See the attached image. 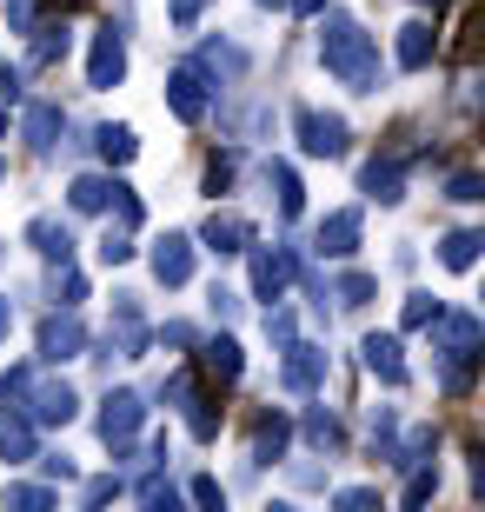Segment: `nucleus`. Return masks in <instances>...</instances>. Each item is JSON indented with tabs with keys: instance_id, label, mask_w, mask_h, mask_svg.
<instances>
[{
	"instance_id": "0eeeda50",
	"label": "nucleus",
	"mask_w": 485,
	"mask_h": 512,
	"mask_svg": "<svg viewBox=\"0 0 485 512\" xmlns=\"http://www.w3.org/2000/svg\"><path fill=\"white\" fill-rule=\"evenodd\" d=\"M167 107L187 120V127H200V120H206L213 94H206V74H200V67H173V74H167Z\"/></svg>"
},
{
	"instance_id": "9d476101",
	"label": "nucleus",
	"mask_w": 485,
	"mask_h": 512,
	"mask_svg": "<svg viewBox=\"0 0 485 512\" xmlns=\"http://www.w3.org/2000/svg\"><path fill=\"white\" fill-rule=\"evenodd\" d=\"M359 227H366V213H359V207L326 213V220H319V253H326V260H353V253H359Z\"/></svg>"
},
{
	"instance_id": "6ab92c4d",
	"label": "nucleus",
	"mask_w": 485,
	"mask_h": 512,
	"mask_svg": "<svg viewBox=\"0 0 485 512\" xmlns=\"http://www.w3.org/2000/svg\"><path fill=\"white\" fill-rule=\"evenodd\" d=\"M359 187H366V200H379V207H392V200H406L399 160H366V173H359Z\"/></svg>"
},
{
	"instance_id": "2eb2a0df",
	"label": "nucleus",
	"mask_w": 485,
	"mask_h": 512,
	"mask_svg": "<svg viewBox=\"0 0 485 512\" xmlns=\"http://www.w3.org/2000/svg\"><path fill=\"white\" fill-rule=\"evenodd\" d=\"M27 240H34L40 260H54V266L74 260V233H67V220H54V213H40L34 227H27Z\"/></svg>"
},
{
	"instance_id": "4be33fe9",
	"label": "nucleus",
	"mask_w": 485,
	"mask_h": 512,
	"mask_svg": "<svg viewBox=\"0 0 485 512\" xmlns=\"http://www.w3.org/2000/svg\"><path fill=\"white\" fill-rule=\"evenodd\" d=\"M200 360L213 366V373H220L226 386H233V380L246 373V360H240V340H226V333H220V340H206V353H200Z\"/></svg>"
},
{
	"instance_id": "aec40b11",
	"label": "nucleus",
	"mask_w": 485,
	"mask_h": 512,
	"mask_svg": "<svg viewBox=\"0 0 485 512\" xmlns=\"http://www.w3.org/2000/svg\"><path fill=\"white\" fill-rule=\"evenodd\" d=\"M0 459H7V466H27V459H34V419L27 413H7V426H0Z\"/></svg>"
},
{
	"instance_id": "ea45409f",
	"label": "nucleus",
	"mask_w": 485,
	"mask_h": 512,
	"mask_svg": "<svg viewBox=\"0 0 485 512\" xmlns=\"http://www.w3.org/2000/svg\"><path fill=\"white\" fill-rule=\"evenodd\" d=\"M373 486H346V493H339V512H366V506H373Z\"/></svg>"
},
{
	"instance_id": "f257e3e1",
	"label": "nucleus",
	"mask_w": 485,
	"mask_h": 512,
	"mask_svg": "<svg viewBox=\"0 0 485 512\" xmlns=\"http://www.w3.org/2000/svg\"><path fill=\"white\" fill-rule=\"evenodd\" d=\"M319 60H326V74H333L339 87L379 94V47H373V34H366L353 14L333 7V14L319 20Z\"/></svg>"
},
{
	"instance_id": "de8ad7c7",
	"label": "nucleus",
	"mask_w": 485,
	"mask_h": 512,
	"mask_svg": "<svg viewBox=\"0 0 485 512\" xmlns=\"http://www.w3.org/2000/svg\"><path fill=\"white\" fill-rule=\"evenodd\" d=\"M293 14H326V0H286Z\"/></svg>"
},
{
	"instance_id": "58836bf2",
	"label": "nucleus",
	"mask_w": 485,
	"mask_h": 512,
	"mask_svg": "<svg viewBox=\"0 0 485 512\" xmlns=\"http://www.w3.org/2000/svg\"><path fill=\"white\" fill-rule=\"evenodd\" d=\"M233 187V153H226V160H213V167H206V193H226Z\"/></svg>"
},
{
	"instance_id": "f03ea898",
	"label": "nucleus",
	"mask_w": 485,
	"mask_h": 512,
	"mask_svg": "<svg viewBox=\"0 0 485 512\" xmlns=\"http://www.w3.org/2000/svg\"><path fill=\"white\" fill-rule=\"evenodd\" d=\"M439 353H446V393L466 399L472 393V360H479V320L472 313H446L439 306Z\"/></svg>"
},
{
	"instance_id": "37998d69",
	"label": "nucleus",
	"mask_w": 485,
	"mask_h": 512,
	"mask_svg": "<svg viewBox=\"0 0 485 512\" xmlns=\"http://www.w3.org/2000/svg\"><path fill=\"white\" fill-rule=\"evenodd\" d=\"M193 499H200V506H226V493H220V479H193Z\"/></svg>"
},
{
	"instance_id": "9b49d317",
	"label": "nucleus",
	"mask_w": 485,
	"mask_h": 512,
	"mask_svg": "<svg viewBox=\"0 0 485 512\" xmlns=\"http://www.w3.org/2000/svg\"><path fill=\"white\" fill-rule=\"evenodd\" d=\"M153 280L160 286H187L193 280V240L187 233H160V240H153Z\"/></svg>"
},
{
	"instance_id": "412c9836",
	"label": "nucleus",
	"mask_w": 485,
	"mask_h": 512,
	"mask_svg": "<svg viewBox=\"0 0 485 512\" xmlns=\"http://www.w3.org/2000/svg\"><path fill=\"white\" fill-rule=\"evenodd\" d=\"M286 439H293L286 413H266V419H260V433H253V466H273V459L286 453Z\"/></svg>"
},
{
	"instance_id": "c9c22d12",
	"label": "nucleus",
	"mask_w": 485,
	"mask_h": 512,
	"mask_svg": "<svg viewBox=\"0 0 485 512\" xmlns=\"http://www.w3.org/2000/svg\"><path fill=\"white\" fill-rule=\"evenodd\" d=\"M446 200H459V207H472V200H485V187H479V173H459L446 187Z\"/></svg>"
},
{
	"instance_id": "6e6552de",
	"label": "nucleus",
	"mask_w": 485,
	"mask_h": 512,
	"mask_svg": "<svg viewBox=\"0 0 485 512\" xmlns=\"http://www.w3.org/2000/svg\"><path fill=\"white\" fill-rule=\"evenodd\" d=\"M280 386H286V393H319V386H326V353H319V346H306V340H286Z\"/></svg>"
},
{
	"instance_id": "bb28decb",
	"label": "nucleus",
	"mask_w": 485,
	"mask_h": 512,
	"mask_svg": "<svg viewBox=\"0 0 485 512\" xmlns=\"http://www.w3.org/2000/svg\"><path fill=\"white\" fill-rule=\"evenodd\" d=\"M432 320H439V300H432V293H412L406 313H399V326H406V333H426Z\"/></svg>"
},
{
	"instance_id": "c85d7f7f",
	"label": "nucleus",
	"mask_w": 485,
	"mask_h": 512,
	"mask_svg": "<svg viewBox=\"0 0 485 512\" xmlns=\"http://www.w3.org/2000/svg\"><path fill=\"white\" fill-rule=\"evenodd\" d=\"M107 207H113V220H120V227H140V220H147V207H140V193H133L127 180H120V193H113Z\"/></svg>"
},
{
	"instance_id": "a211bd4d",
	"label": "nucleus",
	"mask_w": 485,
	"mask_h": 512,
	"mask_svg": "<svg viewBox=\"0 0 485 512\" xmlns=\"http://www.w3.org/2000/svg\"><path fill=\"white\" fill-rule=\"evenodd\" d=\"M113 193H120V180H113V173H74L67 200H74V213H107Z\"/></svg>"
},
{
	"instance_id": "8fccbe9b",
	"label": "nucleus",
	"mask_w": 485,
	"mask_h": 512,
	"mask_svg": "<svg viewBox=\"0 0 485 512\" xmlns=\"http://www.w3.org/2000/svg\"><path fill=\"white\" fill-rule=\"evenodd\" d=\"M419 7H446V0H419Z\"/></svg>"
},
{
	"instance_id": "4468645a",
	"label": "nucleus",
	"mask_w": 485,
	"mask_h": 512,
	"mask_svg": "<svg viewBox=\"0 0 485 512\" xmlns=\"http://www.w3.org/2000/svg\"><path fill=\"white\" fill-rule=\"evenodd\" d=\"M359 353H366V373H373V380L406 386V360H399V340H392V333H366Z\"/></svg>"
},
{
	"instance_id": "a19ab883",
	"label": "nucleus",
	"mask_w": 485,
	"mask_h": 512,
	"mask_svg": "<svg viewBox=\"0 0 485 512\" xmlns=\"http://www.w3.org/2000/svg\"><path fill=\"white\" fill-rule=\"evenodd\" d=\"M40 473L47 479H74V459L67 453H40Z\"/></svg>"
},
{
	"instance_id": "f3484780",
	"label": "nucleus",
	"mask_w": 485,
	"mask_h": 512,
	"mask_svg": "<svg viewBox=\"0 0 485 512\" xmlns=\"http://www.w3.org/2000/svg\"><path fill=\"white\" fill-rule=\"evenodd\" d=\"M432 54H439V34H432L426 20H406V27H399V67L419 74V67H432Z\"/></svg>"
},
{
	"instance_id": "f8f14e48",
	"label": "nucleus",
	"mask_w": 485,
	"mask_h": 512,
	"mask_svg": "<svg viewBox=\"0 0 485 512\" xmlns=\"http://www.w3.org/2000/svg\"><path fill=\"white\" fill-rule=\"evenodd\" d=\"M80 346H87V326L74 320V306H67V313H54V320L40 326V360H47V366H60V360H74Z\"/></svg>"
},
{
	"instance_id": "f704fd0d",
	"label": "nucleus",
	"mask_w": 485,
	"mask_h": 512,
	"mask_svg": "<svg viewBox=\"0 0 485 512\" xmlns=\"http://www.w3.org/2000/svg\"><path fill=\"white\" fill-rule=\"evenodd\" d=\"M200 14H206V0H173V7H167V20L180 27V34H187V27H200Z\"/></svg>"
},
{
	"instance_id": "864d4df0",
	"label": "nucleus",
	"mask_w": 485,
	"mask_h": 512,
	"mask_svg": "<svg viewBox=\"0 0 485 512\" xmlns=\"http://www.w3.org/2000/svg\"><path fill=\"white\" fill-rule=\"evenodd\" d=\"M0 133H7V114H0Z\"/></svg>"
},
{
	"instance_id": "4c0bfd02",
	"label": "nucleus",
	"mask_w": 485,
	"mask_h": 512,
	"mask_svg": "<svg viewBox=\"0 0 485 512\" xmlns=\"http://www.w3.org/2000/svg\"><path fill=\"white\" fill-rule=\"evenodd\" d=\"M140 499H147V506H180V493H173V486H167V479H147V486H140Z\"/></svg>"
},
{
	"instance_id": "393cba45",
	"label": "nucleus",
	"mask_w": 485,
	"mask_h": 512,
	"mask_svg": "<svg viewBox=\"0 0 485 512\" xmlns=\"http://www.w3.org/2000/svg\"><path fill=\"white\" fill-rule=\"evenodd\" d=\"M94 140H100V153H107V167H127L133 153H140V140H133V127H100Z\"/></svg>"
},
{
	"instance_id": "20e7f679",
	"label": "nucleus",
	"mask_w": 485,
	"mask_h": 512,
	"mask_svg": "<svg viewBox=\"0 0 485 512\" xmlns=\"http://www.w3.org/2000/svg\"><path fill=\"white\" fill-rule=\"evenodd\" d=\"M293 127H299V147L313 153V160H339V153H346V120H339V114H313V107H299Z\"/></svg>"
},
{
	"instance_id": "2f4dec72",
	"label": "nucleus",
	"mask_w": 485,
	"mask_h": 512,
	"mask_svg": "<svg viewBox=\"0 0 485 512\" xmlns=\"http://www.w3.org/2000/svg\"><path fill=\"white\" fill-rule=\"evenodd\" d=\"M7 506H20V512H47V506H54V493H47V486H7Z\"/></svg>"
},
{
	"instance_id": "603ef678",
	"label": "nucleus",
	"mask_w": 485,
	"mask_h": 512,
	"mask_svg": "<svg viewBox=\"0 0 485 512\" xmlns=\"http://www.w3.org/2000/svg\"><path fill=\"white\" fill-rule=\"evenodd\" d=\"M0 180H7V160H0Z\"/></svg>"
},
{
	"instance_id": "e433bc0d",
	"label": "nucleus",
	"mask_w": 485,
	"mask_h": 512,
	"mask_svg": "<svg viewBox=\"0 0 485 512\" xmlns=\"http://www.w3.org/2000/svg\"><path fill=\"white\" fill-rule=\"evenodd\" d=\"M54 293H60V306H74V300H87V280H80L74 266H60V286H54Z\"/></svg>"
},
{
	"instance_id": "72a5a7b5",
	"label": "nucleus",
	"mask_w": 485,
	"mask_h": 512,
	"mask_svg": "<svg viewBox=\"0 0 485 512\" xmlns=\"http://www.w3.org/2000/svg\"><path fill=\"white\" fill-rule=\"evenodd\" d=\"M100 260H107V266H120V260H133V240H127V227H120V233H113V227H107V240H100Z\"/></svg>"
},
{
	"instance_id": "7c9ffc66",
	"label": "nucleus",
	"mask_w": 485,
	"mask_h": 512,
	"mask_svg": "<svg viewBox=\"0 0 485 512\" xmlns=\"http://www.w3.org/2000/svg\"><path fill=\"white\" fill-rule=\"evenodd\" d=\"M306 439H313L319 453H333L339 446V419L333 413H306Z\"/></svg>"
},
{
	"instance_id": "423d86ee",
	"label": "nucleus",
	"mask_w": 485,
	"mask_h": 512,
	"mask_svg": "<svg viewBox=\"0 0 485 512\" xmlns=\"http://www.w3.org/2000/svg\"><path fill=\"white\" fill-rule=\"evenodd\" d=\"M253 253V300H286V286H293V253L286 247H246Z\"/></svg>"
},
{
	"instance_id": "a18cd8bd",
	"label": "nucleus",
	"mask_w": 485,
	"mask_h": 512,
	"mask_svg": "<svg viewBox=\"0 0 485 512\" xmlns=\"http://www.w3.org/2000/svg\"><path fill=\"white\" fill-rule=\"evenodd\" d=\"M206 300H213V313H220V320H233V313H240V300H233V293H226V286H213V293H206Z\"/></svg>"
},
{
	"instance_id": "a878e982",
	"label": "nucleus",
	"mask_w": 485,
	"mask_h": 512,
	"mask_svg": "<svg viewBox=\"0 0 485 512\" xmlns=\"http://www.w3.org/2000/svg\"><path fill=\"white\" fill-rule=\"evenodd\" d=\"M54 60H67V27H60V20H47V27H40V40H34V67H54Z\"/></svg>"
},
{
	"instance_id": "b1692460",
	"label": "nucleus",
	"mask_w": 485,
	"mask_h": 512,
	"mask_svg": "<svg viewBox=\"0 0 485 512\" xmlns=\"http://www.w3.org/2000/svg\"><path fill=\"white\" fill-rule=\"evenodd\" d=\"M479 247H485L479 233H446V240H439V260H446L452 273H466V266L479 260Z\"/></svg>"
},
{
	"instance_id": "49530a36",
	"label": "nucleus",
	"mask_w": 485,
	"mask_h": 512,
	"mask_svg": "<svg viewBox=\"0 0 485 512\" xmlns=\"http://www.w3.org/2000/svg\"><path fill=\"white\" fill-rule=\"evenodd\" d=\"M167 346H193V326L187 320H167Z\"/></svg>"
},
{
	"instance_id": "79ce46f5",
	"label": "nucleus",
	"mask_w": 485,
	"mask_h": 512,
	"mask_svg": "<svg viewBox=\"0 0 485 512\" xmlns=\"http://www.w3.org/2000/svg\"><path fill=\"white\" fill-rule=\"evenodd\" d=\"M167 399H173V406H187V399H193V373H187V366L167 380Z\"/></svg>"
},
{
	"instance_id": "3c124183",
	"label": "nucleus",
	"mask_w": 485,
	"mask_h": 512,
	"mask_svg": "<svg viewBox=\"0 0 485 512\" xmlns=\"http://www.w3.org/2000/svg\"><path fill=\"white\" fill-rule=\"evenodd\" d=\"M260 7H286V0H260Z\"/></svg>"
},
{
	"instance_id": "c756f323",
	"label": "nucleus",
	"mask_w": 485,
	"mask_h": 512,
	"mask_svg": "<svg viewBox=\"0 0 485 512\" xmlns=\"http://www.w3.org/2000/svg\"><path fill=\"white\" fill-rule=\"evenodd\" d=\"M432 493H439V473H432L426 459H419V466H412V479H406V506H426Z\"/></svg>"
},
{
	"instance_id": "39448f33",
	"label": "nucleus",
	"mask_w": 485,
	"mask_h": 512,
	"mask_svg": "<svg viewBox=\"0 0 485 512\" xmlns=\"http://www.w3.org/2000/svg\"><path fill=\"white\" fill-rule=\"evenodd\" d=\"M120 74H127V40L113 34V27H100V34H94V54H87V87H94V94H113V87H120Z\"/></svg>"
},
{
	"instance_id": "7ed1b4c3",
	"label": "nucleus",
	"mask_w": 485,
	"mask_h": 512,
	"mask_svg": "<svg viewBox=\"0 0 485 512\" xmlns=\"http://www.w3.org/2000/svg\"><path fill=\"white\" fill-rule=\"evenodd\" d=\"M14 413H27L34 426H67L80 413V399H74V386H60V380H27L14 399Z\"/></svg>"
},
{
	"instance_id": "c03bdc74",
	"label": "nucleus",
	"mask_w": 485,
	"mask_h": 512,
	"mask_svg": "<svg viewBox=\"0 0 485 512\" xmlns=\"http://www.w3.org/2000/svg\"><path fill=\"white\" fill-rule=\"evenodd\" d=\"M107 499H120V479H94L87 486V506H107Z\"/></svg>"
},
{
	"instance_id": "09e8293b",
	"label": "nucleus",
	"mask_w": 485,
	"mask_h": 512,
	"mask_svg": "<svg viewBox=\"0 0 485 512\" xmlns=\"http://www.w3.org/2000/svg\"><path fill=\"white\" fill-rule=\"evenodd\" d=\"M7 326H14V306L0 300V340H7Z\"/></svg>"
},
{
	"instance_id": "ddd939ff",
	"label": "nucleus",
	"mask_w": 485,
	"mask_h": 512,
	"mask_svg": "<svg viewBox=\"0 0 485 512\" xmlns=\"http://www.w3.org/2000/svg\"><path fill=\"white\" fill-rule=\"evenodd\" d=\"M60 127H67V120H60L54 100H34V107L20 114V140H27L34 153H54L60 147Z\"/></svg>"
},
{
	"instance_id": "1a4fd4ad",
	"label": "nucleus",
	"mask_w": 485,
	"mask_h": 512,
	"mask_svg": "<svg viewBox=\"0 0 485 512\" xmlns=\"http://www.w3.org/2000/svg\"><path fill=\"white\" fill-rule=\"evenodd\" d=\"M140 426H147V399L140 393H107V406H100V439L120 446V439H133Z\"/></svg>"
},
{
	"instance_id": "dca6fc26",
	"label": "nucleus",
	"mask_w": 485,
	"mask_h": 512,
	"mask_svg": "<svg viewBox=\"0 0 485 512\" xmlns=\"http://www.w3.org/2000/svg\"><path fill=\"white\" fill-rule=\"evenodd\" d=\"M200 240L213 253H246L253 247V220H240V213H213V220L200 227Z\"/></svg>"
},
{
	"instance_id": "5701e85b",
	"label": "nucleus",
	"mask_w": 485,
	"mask_h": 512,
	"mask_svg": "<svg viewBox=\"0 0 485 512\" xmlns=\"http://www.w3.org/2000/svg\"><path fill=\"white\" fill-rule=\"evenodd\" d=\"M266 173H273V187H280V213H286V220H299V207H306V187H299V173L286 167V160H273Z\"/></svg>"
},
{
	"instance_id": "473e14b6",
	"label": "nucleus",
	"mask_w": 485,
	"mask_h": 512,
	"mask_svg": "<svg viewBox=\"0 0 485 512\" xmlns=\"http://www.w3.org/2000/svg\"><path fill=\"white\" fill-rule=\"evenodd\" d=\"M373 300V273H346L339 280V306H366Z\"/></svg>"
},
{
	"instance_id": "cd10ccee",
	"label": "nucleus",
	"mask_w": 485,
	"mask_h": 512,
	"mask_svg": "<svg viewBox=\"0 0 485 512\" xmlns=\"http://www.w3.org/2000/svg\"><path fill=\"white\" fill-rule=\"evenodd\" d=\"M187 426H193V439H213V433H220V413H213V399H200V393L187 399Z\"/></svg>"
}]
</instances>
